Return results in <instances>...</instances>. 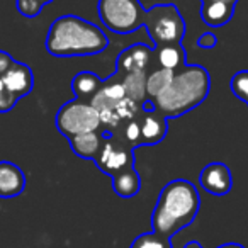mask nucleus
<instances>
[{
	"mask_svg": "<svg viewBox=\"0 0 248 248\" xmlns=\"http://www.w3.org/2000/svg\"><path fill=\"white\" fill-rule=\"evenodd\" d=\"M141 128V146L158 145L165 140L169 133V119L155 110H141L138 116Z\"/></svg>",
	"mask_w": 248,
	"mask_h": 248,
	"instance_id": "10",
	"label": "nucleus"
},
{
	"mask_svg": "<svg viewBox=\"0 0 248 248\" xmlns=\"http://www.w3.org/2000/svg\"><path fill=\"white\" fill-rule=\"evenodd\" d=\"M109 46L106 32L78 16H62L49 26L46 51L56 58H78L99 55Z\"/></svg>",
	"mask_w": 248,
	"mask_h": 248,
	"instance_id": "1",
	"label": "nucleus"
},
{
	"mask_svg": "<svg viewBox=\"0 0 248 248\" xmlns=\"http://www.w3.org/2000/svg\"><path fill=\"white\" fill-rule=\"evenodd\" d=\"M100 133H102V143H100L97 156L93 158L100 172L112 177L116 173L135 167V152L131 146L119 141L114 136L112 129L100 126Z\"/></svg>",
	"mask_w": 248,
	"mask_h": 248,
	"instance_id": "7",
	"label": "nucleus"
},
{
	"mask_svg": "<svg viewBox=\"0 0 248 248\" xmlns=\"http://www.w3.org/2000/svg\"><path fill=\"white\" fill-rule=\"evenodd\" d=\"M99 17L116 34H131L150 19V9H143L140 0H99Z\"/></svg>",
	"mask_w": 248,
	"mask_h": 248,
	"instance_id": "4",
	"label": "nucleus"
},
{
	"mask_svg": "<svg viewBox=\"0 0 248 248\" xmlns=\"http://www.w3.org/2000/svg\"><path fill=\"white\" fill-rule=\"evenodd\" d=\"M209 72L201 65H186L175 72L170 85L153 102L162 116L172 119L201 106L209 95Z\"/></svg>",
	"mask_w": 248,
	"mask_h": 248,
	"instance_id": "3",
	"label": "nucleus"
},
{
	"mask_svg": "<svg viewBox=\"0 0 248 248\" xmlns=\"http://www.w3.org/2000/svg\"><path fill=\"white\" fill-rule=\"evenodd\" d=\"M56 129L65 136L66 140L77 135L89 131H97L102 126L100 116L95 107L85 100H70L63 104L55 117Z\"/></svg>",
	"mask_w": 248,
	"mask_h": 248,
	"instance_id": "6",
	"label": "nucleus"
},
{
	"mask_svg": "<svg viewBox=\"0 0 248 248\" xmlns=\"http://www.w3.org/2000/svg\"><path fill=\"white\" fill-rule=\"evenodd\" d=\"M199 184L206 192L213 196L223 197L233 187V177L228 165L221 162H214L206 165L199 173Z\"/></svg>",
	"mask_w": 248,
	"mask_h": 248,
	"instance_id": "8",
	"label": "nucleus"
},
{
	"mask_svg": "<svg viewBox=\"0 0 248 248\" xmlns=\"http://www.w3.org/2000/svg\"><path fill=\"white\" fill-rule=\"evenodd\" d=\"M173 75H175V72L167 70V68L153 70V72L146 77V95H148L150 99L158 97L160 93L170 85Z\"/></svg>",
	"mask_w": 248,
	"mask_h": 248,
	"instance_id": "19",
	"label": "nucleus"
},
{
	"mask_svg": "<svg viewBox=\"0 0 248 248\" xmlns=\"http://www.w3.org/2000/svg\"><path fill=\"white\" fill-rule=\"evenodd\" d=\"M68 143L77 156L85 160H93L100 148V143H102V133H100V128L97 131L82 133V135L68 138Z\"/></svg>",
	"mask_w": 248,
	"mask_h": 248,
	"instance_id": "15",
	"label": "nucleus"
},
{
	"mask_svg": "<svg viewBox=\"0 0 248 248\" xmlns=\"http://www.w3.org/2000/svg\"><path fill=\"white\" fill-rule=\"evenodd\" d=\"M219 248H245V247L240 243H224V245H221Z\"/></svg>",
	"mask_w": 248,
	"mask_h": 248,
	"instance_id": "27",
	"label": "nucleus"
},
{
	"mask_svg": "<svg viewBox=\"0 0 248 248\" xmlns=\"http://www.w3.org/2000/svg\"><path fill=\"white\" fill-rule=\"evenodd\" d=\"M201 2H224V4L236 5V2H238V0H201Z\"/></svg>",
	"mask_w": 248,
	"mask_h": 248,
	"instance_id": "26",
	"label": "nucleus"
},
{
	"mask_svg": "<svg viewBox=\"0 0 248 248\" xmlns=\"http://www.w3.org/2000/svg\"><path fill=\"white\" fill-rule=\"evenodd\" d=\"M155 55V49L148 45H133L129 48L123 49L116 60V73L124 75L129 72H141L148 70L152 65V56Z\"/></svg>",
	"mask_w": 248,
	"mask_h": 248,
	"instance_id": "9",
	"label": "nucleus"
},
{
	"mask_svg": "<svg viewBox=\"0 0 248 248\" xmlns=\"http://www.w3.org/2000/svg\"><path fill=\"white\" fill-rule=\"evenodd\" d=\"M155 56H156V62H158L160 68L172 70V72H179L180 68H184V66L187 65L186 48L182 46V43L155 48Z\"/></svg>",
	"mask_w": 248,
	"mask_h": 248,
	"instance_id": "17",
	"label": "nucleus"
},
{
	"mask_svg": "<svg viewBox=\"0 0 248 248\" xmlns=\"http://www.w3.org/2000/svg\"><path fill=\"white\" fill-rule=\"evenodd\" d=\"M184 248H202V247H201L199 241H189V243H187Z\"/></svg>",
	"mask_w": 248,
	"mask_h": 248,
	"instance_id": "28",
	"label": "nucleus"
},
{
	"mask_svg": "<svg viewBox=\"0 0 248 248\" xmlns=\"http://www.w3.org/2000/svg\"><path fill=\"white\" fill-rule=\"evenodd\" d=\"M51 2H55V0H41L43 5H48V4H51Z\"/></svg>",
	"mask_w": 248,
	"mask_h": 248,
	"instance_id": "29",
	"label": "nucleus"
},
{
	"mask_svg": "<svg viewBox=\"0 0 248 248\" xmlns=\"http://www.w3.org/2000/svg\"><path fill=\"white\" fill-rule=\"evenodd\" d=\"M16 5H17V11L28 19L38 17L39 12L45 7L41 4V0H16Z\"/></svg>",
	"mask_w": 248,
	"mask_h": 248,
	"instance_id": "22",
	"label": "nucleus"
},
{
	"mask_svg": "<svg viewBox=\"0 0 248 248\" xmlns=\"http://www.w3.org/2000/svg\"><path fill=\"white\" fill-rule=\"evenodd\" d=\"M17 100H19L17 97L7 90L4 80L0 78V114L9 112V110L14 109V106L17 104Z\"/></svg>",
	"mask_w": 248,
	"mask_h": 248,
	"instance_id": "23",
	"label": "nucleus"
},
{
	"mask_svg": "<svg viewBox=\"0 0 248 248\" xmlns=\"http://www.w3.org/2000/svg\"><path fill=\"white\" fill-rule=\"evenodd\" d=\"M230 89L234 93V97L248 104V70L234 73L230 82Z\"/></svg>",
	"mask_w": 248,
	"mask_h": 248,
	"instance_id": "21",
	"label": "nucleus"
},
{
	"mask_svg": "<svg viewBox=\"0 0 248 248\" xmlns=\"http://www.w3.org/2000/svg\"><path fill=\"white\" fill-rule=\"evenodd\" d=\"M26 175L19 165L12 162H0V197L12 199L24 192Z\"/></svg>",
	"mask_w": 248,
	"mask_h": 248,
	"instance_id": "12",
	"label": "nucleus"
},
{
	"mask_svg": "<svg viewBox=\"0 0 248 248\" xmlns=\"http://www.w3.org/2000/svg\"><path fill=\"white\" fill-rule=\"evenodd\" d=\"M104 80L100 77H97L95 73L92 72H80L73 77L72 80V90L75 99L78 100H85V102H90L92 97L95 95L97 92L102 87Z\"/></svg>",
	"mask_w": 248,
	"mask_h": 248,
	"instance_id": "16",
	"label": "nucleus"
},
{
	"mask_svg": "<svg viewBox=\"0 0 248 248\" xmlns=\"http://www.w3.org/2000/svg\"><path fill=\"white\" fill-rule=\"evenodd\" d=\"M201 196L197 187L186 179L169 182L160 190L152 214V228L162 236L172 238L194 223L199 214Z\"/></svg>",
	"mask_w": 248,
	"mask_h": 248,
	"instance_id": "2",
	"label": "nucleus"
},
{
	"mask_svg": "<svg viewBox=\"0 0 248 248\" xmlns=\"http://www.w3.org/2000/svg\"><path fill=\"white\" fill-rule=\"evenodd\" d=\"M110 179H112L114 192L123 199H131V197L138 196L141 190V175L135 167L116 173Z\"/></svg>",
	"mask_w": 248,
	"mask_h": 248,
	"instance_id": "14",
	"label": "nucleus"
},
{
	"mask_svg": "<svg viewBox=\"0 0 248 248\" xmlns=\"http://www.w3.org/2000/svg\"><path fill=\"white\" fill-rule=\"evenodd\" d=\"M12 56L9 55L7 51H0V78L4 77V73L7 72V68H9V65L12 63Z\"/></svg>",
	"mask_w": 248,
	"mask_h": 248,
	"instance_id": "25",
	"label": "nucleus"
},
{
	"mask_svg": "<svg viewBox=\"0 0 248 248\" xmlns=\"http://www.w3.org/2000/svg\"><path fill=\"white\" fill-rule=\"evenodd\" d=\"M129 248H172V238L162 236L155 231L141 233L133 240Z\"/></svg>",
	"mask_w": 248,
	"mask_h": 248,
	"instance_id": "20",
	"label": "nucleus"
},
{
	"mask_svg": "<svg viewBox=\"0 0 248 248\" xmlns=\"http://www.w3.org/2000/svg\"><path fill=\"white\" fill-rule=\"evenodd\" d=\"M2 80H4L9 92L14 93L17 99L29 95L34 89V75H32L31 66L26 63L16 62V60H12Z\"/></svg>",
	"mask_w": 248,
	"mask_h": 248,
	"instance_id": "11",
	"label": "nucleus"
},
{
	"mask_svg": "<svg viewBox=\"0 0 248 248\" xmlns=\"http://www.w3.org/2000/svg\"><path fill=\"white\" fill-rule=\"evenodd\" d=\"M216 45H217V36L211 31L202 32V34L199 36V39H197V46L202 49H213V48H216Z\"/></svg>",
	"mask_w": 248,
	"mask_h": 248,
	"instance_id": "24",
	"label": "nucleus"
},
{
	"mask_svg": "<svg viewBox=\"0 0 248 248\" xmlns=\"http://www.w3.org/2000/svg\"><path fill=\"white\" fill-rule=\"evenodd\" d=\"M117 77L121 78V83L124 87V93H126L128 99L138 102L140 106L148 99L146 97V77H148V73L145 70H141V72H129Z\"/></svg>",
	"mask_w": 248,
	"mask_h": 248,
	"instance_id": "18",
	"label": "nucleus"
},
{
	"mask_svg": "<svg viewBox=\"0 0 248 248\" xmlns=\"http://www.w3.org/2000/svg\"><path fill=\"white\" fill-rule=\"evenodd\" d=\"M234 16V5L224 2H202L201 5V19L209 28L226 26Z\"/></svg>",
	"mask_w": 248,
	"mask_h": 248,
	"instance_id": "13",
	"label": "nucleus"
},
{
	"mask_svg": "<svg viewBox=\"0 0 248 248\" xmlns=\"http://www.w3.org/2000/svg\"><path fill=\"white\" fill-rule=\"evenodd\" d=\"M145 28L152 39L153 49L182 43L187 29L182 14L173 4L153 5L150 9V19Z\"/></svg>",
	"mask_w": 248,
	"mask_h": 248,
	"instance_id": "5",
	"label": "nucleus"
}]
</instances>
